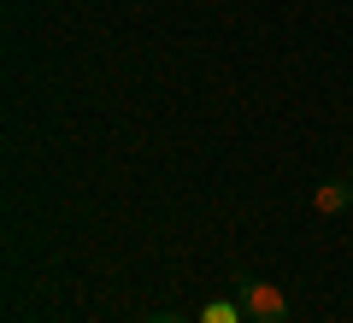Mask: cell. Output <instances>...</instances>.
Masks as SVG:
<instances>
[{"label": "cell", "mask_w": 353, "mask_h": 323, "mask_svg": "<svg viewBox=\"0 0 353 323\" xmlns=\"http://www.w3.org/2000/svg\"><path fill=\"white\" fill-rule=\"evenodd\" d=\"M230 294H236V306L248 311V323H289V300H283L277 282H259V276L236 271L230 276Z\"/></svg>", "instance_id": "obj_1"}, {"label": "cell", "mask_w": 353, "mask_h": 323, "mask_svg": "<svg viewBox=\"0 0 353 323\" xmlns=\"http://www.w3.org/2000/svg\"><path fill=\"white\" fill-rule=\"evenodd\" d=\"M312 206L324 211V218H336V211H347V206H353V176H330V183H318Z\"/></svg>", "instance_id": "obj_2"}, {"label": "cell", "mask_w": 353, "mask_h": 323, "mask_svg": "<svg viewBox=\"0 0 353 323\" xmlns=\"http://www.w3.org/2000/svg\"><path fill=\"white\" fill-rule=\"evenodd\" d=\"M241 317H248V311L236 306V294H230V300H212V306L201 311V323H241Z\"/></svg>", "instance_id": "obj_3"}, {"label": "cell", "mask_w": 353, "mask_h": 323, "mask_svg": "<svg viewBox=\"0 0 353 323\" xmlns=\"http://www.w3.org/2000/svg\"><path fill=\"white\" fill-rule=\"evenodd\" d=\"M148 323H183V317H176V311H153Z\"/></svg>", "instance_id": "obj_4"}]
</instances>
